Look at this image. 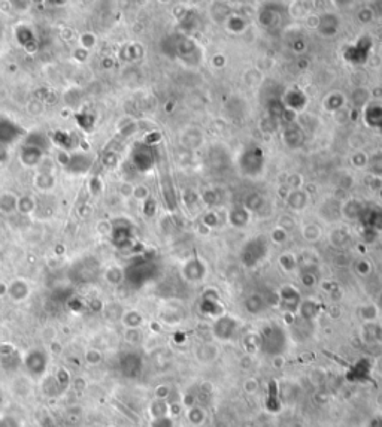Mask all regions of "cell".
<instances>
[{"label": "cell", "instance_id": "6da1fadb", "mask_svg": "<svg viewBox=\"0 0 382 427\" xmlns=\"http://www.w3.org/2000/svg\"><path fill=\"white\" fill-rule=\"evenodd\" d=\"M269 253V239L264 236H257L249 239L241 251V260L245 266L252 268L264 260Z\"/></svg>", "mask_w": 382, "mask_h": 427}, {"label": "cell", "instance_id": "7a4b0ae2", "mask_svg": "<svg viewBox=\"0 0 382 427\" xmlns=\"http://www.w3.org/2000/svg\"><path fill=\"white\" fill-rule=\"evenodd\" d=\"M285 345H287V336L279 326L270 324L261 332L260 347L264 352L276 356L285 349Z\"/></svg>", "mask_w": 382, "mask_h": 427}, {"label": "cell", "instance_id": "3957f363", "mask_svg": "<svg viewBox=\"0 0 382 427\" xmlns=\"http://www.w3.org/2000/svg\"><path fill=\"white\" fill-rule=\"evenodd\" d=\"M372 48H373V41L369 36H361L352 45L345 48L343 59L354 66H361L367 62Z\"/></svg>", "mask_w": 382, "mask_h": 427}, {"label": "cell", "instance_id": "277c9868", "mask_svg": "<svg viewBox=\"0 0 382 427\" xmlns=\"http://www.w3.org/2000/svg\"><path fill=\"white\" fill-rule=\"evenodd\" d=\"M239 166H241L242 174H245L246 176H259L264 168V156H263L260 148L246 150L241 156Z\"/></svg>", "mask_w": 382, "mask_h": 427}, {"label": "cell", "instance_id": "5b68a950", "mask_svg": "<svg viewBox=\"0 0 382 427\" xmlns=\"http://www.w3.org/2000/svg\"><path fill=\"white\" fill-rule=\"evenodd\" d=\"M176 57L183 59L184 63L190 66H196L202 60V51L199 45L190 38H183L179 42H176Z\"/></svg>", "mask_w": 382, "mask_h": 427}, {"label": "cell", "instance_id": "8992f818", "mask_svg": "<svg viewBox=\"0 0 382 427\" xmlns=\"http://www.w3.org/2000/svg\"><path fill=\"white\" fill-rule=\"evenodd\" d=\"M238 329V323L234 318L227 315L218 317L214 324V335L221 341H229Z\"/></svg>", "mask_w": 382, "mask_h": 427}, {"label": "cell", "instance_id": "52a82bcc", "mask_svg": "<svg viewBox=\"0 0 382 427\" xmlns=\"http://www.w3.org/2000/svg\"><path fill=\"white\" fill-rule=\"evenodd\" d=\"M284 142L291 150H299L300 146H303L305 143V132L299 124H293L290 123L285 127L284 133H282Z\"/></svg>", "mask_w": 382, "mask_h": 427}, {"label": "cell", "instance_id": "ba28073f", "mask_svg": "<svg viewBox=\"0 0 382 427\" xmlns=\"http://www.w3.org/2000/svg\"><path fill=\"white\" fill-rule=\"evenodd\" d=\"M363 120L369 128L378 130L382 133V105L381 103H367L363 112Z\"/></svg>", "mask_w": 382, "mask_h": 427}, {"label": "cell", "instance_id": "9c48e42d", "mask_svg": "<svg viewBox=\"0 0 382 427\" xmlns=\"http://www.w3.org/2000/svg\"><path fill=\"white\" fill-rule=\"evenodd\" d=\"M340 27V20L335 14H324L317 20V32L321 36L332 38L339 32Z\"/></svg>", "mask_w": 382, "mask_h": 427}, {"label": "cell", "instance_id": "30bf717a", "mask_svg": "<svg viewBox=\"0 0 382 427\" xmlns=\"http://www.w3.org/2000/svg\"><path fill=\"white\" fill-rule=\"evenodd\" d=\"M363 226L366 227L367 230H382V208L378 206H373V208H366L365 206V211L361 214V218Z\"/></svg>", "mask_w": 382, "mask_h": 427}, {"label": "cell", "instance_id": "8fae6325", "mask_svg": "<svg viewBox=\"0 0 382 427\" xmlns=\"http://www.w3.org/2000/svg\"><path fill=\"white\" fill-rule=\"evenodd\" d=\"M184 276L191 281V283H196V281H202L205 273H206V268L205 265L202 263L199 257H193L191 260H188L185 265H184L183 269Z\"/></svg>", "mask_w": 382, "mask_h": 427}, {"label": "cell", "instance_id": "7c38bea8", "mask_svg": "<svg viewBox=\"0 0 382 427\" xmlns=\"http://www.w3.org/2000/svg\"><path fill=\"white\" fill-rule=\"evenodd\" d=\"M279 305H281V308H284L288 312L296 311L300 306L299 291L293 287H284L281 290V294H279Z\"/></svg>", "mask_w": 382, "mask_h": 427}, {"label": "cell", "instance_id": "4fadbf2b", "mask_svg": "<svg viewBox=\"0 0 382 427\" xmlns=\"http://www.w3.org/2000/svg\"><path fill=\"white\" fill-rule=\"evenodd\" d=\"M320 215L327 221H336L342 217V205L340 202L330 197L320 208Z\"/></svg>", "mask_w": 382, "mask_h": 427}, {"label": "cell", "instance_id": "5bb4252c", "mask_svg": "<svg viewBox=\"0 0 382 427\" xmlns=\"http://www.w3.org/2000/svg\"><path fill=\"white\" fill-rule=\"evenodd\" d=\"M282 102H284L285 108L290 109V111H302L306 106L307 97H306L305 93L300 91V90H290V91H287V95H285Z\"/></svg>", "mask_w": 382, "mask_h": 427}, {"label": "cell", "instance_id": "9a60e30c", "mask_svg": "<svg viewBox=\"0 0 382 427\" xmlns=\"http://www.w3.org/2000/svg\"><path fill=\"white\" fill-rule=\"evenodd\" d=\"M287 205L290 209L296 211V212H300L303 211L307 205V194L305 191L297 189V190H293L287 196Z\"/></svg>", "mask_w": 382, "mask_h": 427}, {"label": "cell", "instance_id": "2e32d148", "mask_svg": "<svg viewBox=\"0 0 382 427\" xmlns=\"http://www.w3.org/2000/svg\"><path fill=\"white\" fill-rule=\"evenodd\" d=\"M229 221L233 227L242 229L249 222V212L245 209L244 206H236L230 211Z\"/></svg>", "mask_w": 382, "mask_h": 427}, {"label": "cell", "instance_id": "e0dca14e", "mask_svg": "<svg viewBox=\"0 0 382 427\" xmlns=\"http://www.w3.org/2000/svg\"><path fill=\"white\" fill-rule=\"evenodd\" d=\"M361 335H363V341H366L367 344L378 342L382 339V327L375 321H369L363 326Z\"/></svg>", "mask_w": 382, "mask_h": 427}, {"label": "cell", "instance_id": "ac0fdd59", "mask_svg": "<svg viewBox=\"0 0 382 427\" xmlns=\"http://www.w3.org/2000/svg\"><path fill=\"white\" fill-rule=\"evenodd\" d=\"M363 211H365V205L360 203L358 200H350L347 205L342 206V215H345L348 218H354V220H360Z\"/></svg>", "mask_w": 382, "mask_h": 427}, {"label": "cell", "instance_id": "d6986e66", "mask_svg": "<svg viewBox=\"0 0 382 427\" xmlns=\"http://www.w3.org/2000/svg\"><path fill=\"white\" fill-rule=\"evenodd\" d=\"M345 103V97L340 93H332L324 100V109L329 112H337Z\"/></svg>", "mask_w": 382, "mask_h": 427}, {"label": "cell", "instance_id": "ffe728a7", "mask_svg": "<svg viewBox=\"0 0 382 427\" xmlns=\"http://www.w3.org/2000/svg\"><path fill=\"white\" fill-rule=\"evenodd\" d=\"M299 309H300L302 320H305V321H312L317 317V314H318V305L312 301L300 302Z\"/></svg>", "mask_w": 382, "mask_h": 427}, {"label": "cell", "instance_id": "44dd1931", "mask_svg": "<svg viewBox=\"0 0 382 427\" xmlns=\"http://www.w3.org/2000/svg\"><path fill=\"white\" fill-rule=\"evenodd\" d=\"M263 205H264V197L259 193H252L245 199L244 208L248 212H251V211H260Z\"/></svg>", "mask_w": 382, "mask_h": 427}, {"label": "cell", "instance_id": "7402d4cb", "mask_svg": "<svg viewBox=\"0 0 382 427\" xmlns=\"http://www.w3.org/2000/svg\"><path fill=\"white\" fill-rule=\"evenodd\" d=\"M245 306L251 314H260L261 311L264 309V301L259 294H252L245 301Z\"/></svg>", "mask_w": 382, "mask_h": 427}, {"label": "cell", "instance_id": "603a6c76", "mask_svg": "<svg viewBox=\"0 0 382 427\" xmlns=\"http://www.w3.org/2000/svg\"><path fill=\"white\" fill-rule=\"evenodd\" d=\"M302 233H303V237H305V239L314 242V240L320 239V236H321V229H320L318 224L309 222V224L303 226V232H302Z\"/></svg>", "mask_w": 382, "mask_h": 427}, {"label": "cell", "instance_id": "cb8c5ba5", "mask_svg": "<svg viewBox=\"0 0 382 427\" xmlns=\"http://www.w3.org/2000/svg\"><path fill=\"white\" fill-rule=\"evenodd\" d=\"M369 168L372 171V174H375L376 176H382V153H378L375 156L369 158Z\"/></svg>", "mask_w": 382, "mask_h": 427}, {"label": "cell", "instance_id": "d4e9b609", "mask_svg": "<svg viewBox=\"0 0 382 427\" xmlns=\"http://www.w3.org/2000/svg\"><path fill=\"white\" fill-rule=\"evenodd\" d=\"M259 20H260V23L263 24V26L269 27V26H272V24H275L276 23V14L272 11V9L266 8V9H263V11L260 12Z\"/></svg>", "mask_w": 382, "mask_h": 427}, {"label": "cell", "instance_id": "484cf974", "mask_svg": "<svg viewBox=\"0 0 382 427\" xmlns=\"http://www.w3.org/2000/svg\"><path fill=\"white\" fill-rule=\"evenodd\" d=\"M245 21L239 16H230L229 18V29L231 32L241 33L245 29Z\"/></svg>", "mask_w": 382, "mask_h": 427}, {"label": "cell", "instance_id": "4316f807", "mask_svg": "<svg viewBox=\"0 0 382 427\" xmlns=\"http://www.w3.org/2000/svg\"><path fill=\"white\" fill-rule=\"evenodd\" d=\"M351 161L355 168H365L367 163H369V158H367V156L365 154V153H361V151H355V153L351 156Z\"/></svg>", "mask_w": 382, "mask_h": 427}, {"label": "cell", "instance_id": "83f0119b", "mask_svg": "<svg viewBox=\"0 0 382 427\" xmlns=\"http://www.w3.org/2000/svg\"><path fill=\"white\" fill-rule=\"evenodd\" d=\"M358 18L361 23H370L373 20V11L369 9V8H363L360 12H358Z\"/></svg>", "mask_w": 382, "mask_h": 427}, {"label": "cell", "instance_id": "f1b7e54d", "mask_svg": "<svg viewBox=\"0 0 382 427\" xmlns=\"http://www.w3.org/2000/svg\"><path fill=\"white\" fill-rule=\"evenodd\" d=\"M378 306L382 309V293L379 294V298H378Z\"/></svg>", "mask_w": 382, "mask_h": 427}]
</instances>
